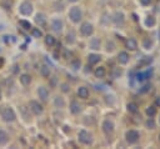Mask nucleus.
I'll return each instance as SVG.
<instances>
[{
  "mask_svg": "<svg viewBox=\"0 0 160 149\" xmlns=\"http://www.w3.org/2000/svg\"><path fill=\"white\" fill-rule=\"evenodd\" d=\"M100 59H102V55L100 54H96V53H91V54L88 55V63L89 64H98Z\"/></svg>",
  "mask_w": 160,
  "mask_h": 149,
  "instance_id": "nucleus-22",
  "label": "nucleus"
},
{
  "mask_svg": "<svg viewBox=\"0 0 160 149\" xmlns=\"http://www.w3.org/2000/svg\"><path fill=\"white\" fill-rule=\"evenodd\" d=\"M110 20L115 24V25L121 26V25H124V23H125V14L123 13V11H120V10L115 11V13L110 16Z\"/></svg>",
  "mask_w": 160,
  "mask_h": 149,
  "instance_id": "nucleus-8",
  "label": "nucleus"
},
{
  "mask_svg": "<svg viewBox=\"0 0 160 149\" xmlns=\"http://www.w3.org/2000/svg\"><path fill=\"white\" fill-rule=\"evenodd\" d=\"M70 68L74 70V72H78V70H80V68H81V61H80L79 59H74L71 60L70 63Z\"/></svg>",
  "mask_w": 160,
  "mask_h": 149,
  "instance_id": "nucleus-29",
  "label": "nucleus"
},
{
  "mask_svg": "<svg viewBox=\"0 0 160 149\" xmlns=\"http://www.w3.org/2000/svg\"><path fill=\"white\" fill-rule=\"evenodd\" d=\"M36 93H38V97H39V99H40L41 102H48V99H49V90H48L46 86H44V85L38 86Z\"/></svg>",
  "mask_w": 160,
  "mask_h": 149,
  "instance_id": "nucleus-11",
  "label": "nucleus"
},
{
  "mask_svg": "<svg viewBox=\"0 0 160 149\" xmlns=\"http://www.w3.org/2000/svg\"><path fill=\"white\" fill-rule=\"evenodd\" d=\"M50 28H51V30L54 33L61 34L63 30H64V22H63L60 18H54V19H51V22H50Z\"/></svg>",
  "mask_w": 160,
  "mask_h": 149,
  "instance_id": "nucleus-6",
  "label": "nucleus"
},
{
  "mask_svg": "<svg viewBox=\"0 0 160 149\" xmlns=\"http://www.w3.org/2000/svg\"><path fill=\"white\" fill-rule=\"evenodd\" d=\"M78 139H79L80 143L84 144V146H91L93 142H94V136H93V134L90 133L89 130H86V129L79 130Z\"/></svg>",
  "mask_w": 160,
  "mask_h": 149,
  "instance_id": "nucleus-2",
  "label": "nucleus"
},
{
  "mask_svg": "<svg viewBox=\"0 0 160 149\" xmlns=\"http://www.w3.org/2000/svg\"><path fill=\"white\" fill-rule=\"evenodd\" d=\"M145 114L148 115V118H153L154 115L157 114V108H155V107H153V105L148 107V108L145 109Z\"/></svg>",
  "mask_w": 160,
  "mask_h": 149,
  "instance_id": "nucleus-32",
  "label": "nucleus"
},
{
  "mask_svg": "<svg viewBox=\"0 0 160 149\" xmlns=\"http://www.w3.org/2000/svg\"><path fill=\"white\" fill-rule=\"evenodd\" d=\"M1 118L4 122L6 123H13L16 120V114L13 108H10V107H6V108H4L1 110Z\"/></svg>",
  "mask_w": 160,
  "mask_h": 149,
  "instance_id": "nucleus-4",
  "label": "nucleus"
},
{
  "mask_svg": "<svg viewBox=\"0 0 160 149\" xmlns=\"http://www.w3.org/2000/svg\"><path fill=\"white\" fill-rule=\"evenodd\" d=\"M150 89H151V84H150V83H146V84H144L141 88H139V93H140V94L149 93Z\"/></svg>",
  "mask_w": 160,
  "mask_h": 149,
  "instance_id": "nucleus-34",
  "label": "nucleus"
},
{
  "mask_svg": "<svg viewBox=\"0 0 160 149\" xmlns=\"http://www.w3.org/2000/svg\"><path fill=\"white\" fill-rule=\"evenodd\" d=\"M89 48L91 49V50H100V48H102V41H100L99 38H96V36H94V38H91L89 40Z\"/></svg>",
  "mask_w": 160,
  "mask_h": 149,
  "instance_id": "nucleus-13",
  "label": "nucleus"
},
{
  "mask_svg": "<svg viewBox=\"0 0 160 149\" xmlns=\"http://www.w3.org/2000/svg\"><path fill=\"white\" fill-rule=\"evenodd\" d=\"M19 111H20L22 118L24 119L25 122H30L31 120V115H30V113H29V108H26L25 105H22L19 108Z\"/></svg>",
  "mask_w": 160,
  "mask_h": 149,
  "instance_id": "nucleus-15",
  "label": "nucleus"
},
{
  "mask_svg": "<svg viewBox=\"0 0 160 149\" xmlns=\"http://www.w3.org/2000/svg\"><path fill=\"white\" fill-rule=\"evenodd\" d=\"M31 35H33V38H36V39H39V38H43V31H41V29L39 28H31Z\"/></svg>",
  "mask_w": 160,
  "mask_h": 149,
  "instance_id": "nucleus-31",
  "label": "nucleus"
},
{
  "mask_svg": "<svg viewBox=\"0 0 160 149\" xmlns=\"http://www.w3.org/2000/svg\"><path fill=\"white\" fill-rule=\"evenodd\" d=\"M121 75H123V70H121V68H114L111 70L113 79H119V78H121Z\"/></svg>",
  "mask_w": 160,
  "mask_h": 149,
  "instance_id": "nucleus-30",
  "label": "nucleus"
},
{
  "mask_svg": "<svg viewBox=\"0 0 160 149\" xmlns=\"http://www.w3.org/2000/svg\"><path fill=\"white\" fill-rule=\"evenodd\" d=\"M102 129H103V132L105 134H111L113 132H114V129H115V123L111 120V119H105V120L103 122V124H102Z\"/></svg>",
  "mask_w": 160,
  "mask_h": 149,
  "instance_id": "nucleus-10",
  "label": "nucleus"
},
{
  "mask_svg": "<svg viewBox=\"0 0 160 149\" xmlns=\"http://www.w3.org/2000/svg\"><path fill=\"white\" fill-rule=\"evenodd\" d=\"M1 97H3V94H1V90H0V100H1Z\"/></svg>",
  "mask_w": 160,
  "mask_h": 149,
  "instance_id": "nucleus-43",
  "label": "nucleus"
},
{
  "mask_svg": "<svg viewBox=\"0 0 160 149\" xmlns=\"http://www.w3.org/2000/svg\"><path fill=\"white\" fill-rule=\"evenodd\" d=\"M139 3L141 6H149L151 4V0H139Z\"/></svg>",
  "mask_w": 160,
  "mask_h": 149,
  "instance_id": "nucleus-39",
  "label": "nucleus"
},
{
  "mask_svg": "<svg viewBox=\"0 0 160 149\" xmlns=\"http://www.w3.org/2000/svg\"><path fill=\"white\" fill-rule=\"evenodd\" d=\"M155 25H157V19H155L153 15L145 16V19H144V26L145 28L151 29V28H154Z\"/></svg>",
  "mask_w": 160,
  "mask_h": 149,
  "instance_id": "nucleus-16",
  "label": "nucleus"
},
{
  "mask_svg": "<svg viewBox=\"0 0 160 149\" xmlns=\"http://www.w3.org/2000/svg\"><path fill=\"white\" fill-rule=\"evenodd\" d=\"M55 83H56V78L53 77V78H51V86H53V88L55 86Z\"/></svg>",
  "mask_w": 160,
  "mask_h": 149,
  "instance_id": "nucleus-41",
  "label": "nucleus"
},
{
  "mask_svg": "<svg viewBox=\"0 0 160 149\" xmlns=\"http://www.w3.org/2000/svg\"><path fill=\"white\" fill-rule=\"evenodd\" d=\"M65 41L68 43L69 45H73L75 41H77V34L73 31V30H70L68 34H66V36H65Z\"/></svg>",
  "mask_w": 160,
  "mask_h": 149,
  "instance_id": "nucleus-25",
  "label": "nucleus"
},
{
  "mask_svg": "<svg viewBox=\"0 0 160 149\" xmlns=\"http://www.w3.org/2000/svg\"><path fill=\"white\" fill-rule=\"evenodd\" d=\"M145 127L148 128V129H155V127H157V123L153 118H148V120L145 122Z\"/></svg>",
  "mask_w": 160,
  "mask_h": 149,
  "instance_id": "nucleus-35",
  "label": "nucleus"
},
{
  "mask_svg": "<svg viewBox=\"0 0 160 149\" xmlns=\"http://www.w3.org/2000/svg\"><path fill=\"white\" fill-rule=\"evenodd\" d=\"M39 72H40V75L44 77V78H49L50 75H51V68H50L48 64H43V65H41L40 69H39Z\"/></svg>",
  "mask_w": 160,
  "mask_h": 149,
  "instance_id": "nucleus-20",
  "label": "nucleus"
},
{
  "mask_svg": "<svg viewBox=\"0 0 160 149\" xmlns=\"http://www.w3.org/2000/svg\"><path fill=\"white\" fill-rule=\"evenodd\" d=\"M116 59H118V63H119L120 65H126L130 61V55H129L128 52L123 50V52H120L119 54H118Z\"/></svg>",
  "mask_w": 160,
  "mask_h": 149,
  "instance_id": "nucleus-12",
  "label": "nucleus"
},
{
  "mask_svg": "<svg viewBox=\"0 0 160 149\" xmlns=\"http://www.w3.org/2000/svg\"><path fill=\"white\" fill-rule=\"evenodd\" d=\"M66 1H69V3H73V4H75V3H78L79 0H66Z\"/></svg>",
  "mask_w": 160,
  "mask_h": 149,
  "instance_id": "nucleus-42",
  "label": "nucleus"
},
{
  "mask_svg": "<svg viewBox=\"0 0 160 149\" xmlns=\"http://www.w3.org/2000/svg\"><path fill=\"white\" fill-rule=\"evenodd\" d=\"M126 109H128L129 113L134 114V113H136V111H138L139 107H138V104L135 102H130V103H128V105H126Z\"/></svg>",
  "mask_w": 160,
  "mask_h": 149,
  "instance_id": "nucleus-28",
  "label": "nucleus"
},
{
  "mask_svg": "<svg viewBox=\"0 0 160 149\" xmlns=\"http://www.w3.org/2000/svg\"><path fill=\"white\" fill-rule=\"evenodd\" d=\"M141 47L144 50H151L154 47V43H153V40H151L150 38H144L141 41Z\"/></svg>",
  "mask_w": 160,
  "mask_h": 149,
  "instance_id": "nucleus-23",
  "label": "nucleus"
},
{
  "mask_svg": "<svg viewBox=\"0 0 160 149\" xmlns=\"http://www.w3.org/2000/svg\"><path fill=\"white\" fill-rule=\"evenodd\" d=\"M35 23H36L39 26H44V25H46V23H48L46 15H45L44 13H38V14L35 15Z\"/></svg>",
  "mask_w": 160,
  "mask_h": 149,
  "instance_id": "nucleus-17",
  "label": "nucleus"
},
{
  "mask_svg": "<svg viewBox=\"0 0 160 149\" xmlns=\"http://www.w3.org/2000/svg\"><path fill=\"white\" fill-rule=\"evenodd\" d=\"M20 26H23V29H25V30H29V29H31V24L26 22V20H20L19 22Z\"/></svg>",
  "mask_w": 160,
  "mask_h": 149,
  "instance_id": "nucleus-36",
  "label": "nucleus"
},
{
  "mask_svg": "<svg viewBox=\"0 0 160 149\" xmlns=\"http://www.w3.org/2000/svg\"><path fill=\"white\" fill-rule=\"evenodd\" d=\"M125 47H126V49H129L130 52H134L138 49V41L134 38H129L125 43Z\"/></svg>",
  "mask_w": 160,
  "mask_h": 149,
  "instance_id": "nucleus-21",
  "label": "nucleus"
},
{
  "mask_svg": "<svg viewBox=\"0 0 160 149\" xmlns=\"http://www.w3.org/2000/svg\"><path fill=\"white\" fill-rule=\"evenodd\" d=\"M77 94H78V97L79 98H81V99H88L89 98V89L86 88V86H79L78 90H77Z\"/></svg>",
  "mask_w": 160,
  "mask_h": 149,
  "instance_id": "nucleus-19",
  "label": "nucleus"
},
{
  "mask_svg": "<svg viewBox=\"0 0 160 149\" xmlns=\"http://www.w3.org/2000/svg\"><path fill=\"white\" fill-rule=\"evenodd\" d=\"M140 139V133L135 129H129L125 132V140L129 144H135Z\"/></svg>",
  "mask_w": 160,
  "mask_h": 149,
  "instance_id": "nucleus-5",
  "label": "nucleus"
},
{
  "mask_svg": "<svg viewBox=\"0 0 160 149\" xmlns=\"http://www.w3.org/2000/svg\"><path fill=\"white\" fill-rule=\"evenodd\" d=\"M33 10H34V8H33V4L29 3V1H23L22 4L19 5V13L22 15H31L33 14Z\"/></svg>",
  "mask_w": 160,
  "mask_h": 149,
  "instance_id": "nucleus-9",
  "label": "nucleus"
},
{
  "mask_svg": "<svg viewBox=\"0 0 160 149\" xmlns=\"http://www.w3.org/2000/svg\"><path fill=\"white\" fill-rule=\"evenodd\" d=\"M68 15H69L70 22L73 24H79V23H81V20H83V10L80 6H77V5L71 6L69 9Z\"/></svg>",
  "mask_w": 160,
  "mask_h": 149,
  "instance_id": "nucleus-1",
  "label": "nucleus"
},
{
  "mask_svg": "<svg viewBox=\"0 0 160 149\" xmlns=\"http://www.w3.org/2000/svg\"><path fill=\"white\" fill-rule=\"evenodd\" d=\"M55 38H54L53 35H46L45 36V44L48 45V47H53V45H55Z\"/></svg>",
  "mask_w": 160,
  "mask_h": 149,
  "instance_id": "nucleus-33",
  "label": "nucleus"
},
{
  "mask_svg": "<svg viewBox=\"0 0 160 149\" xmlns=\"http://www.w3.org/2000/svg\"><path fill=\"white\" fill-rule=\"evenodd\" d=\"M159 140H160V134H159Z\"/></svg>",
  "mask_w": 160,
  "mask_h": 149,
  "instance_id": "nucleus-44",
  "label": "nucleus"
},
{
  "mask_svg": "<svg viewBox=\"0 0 160 149\" xmlns=\"http://www.w3.org/2000/svg\"><path fill=\"white\" fill-rule=\"evenodd\" d=\"M155 105L160 107V95H159V97H157V99H155Z\"/></svg>",
  "mask_w": 160,
  "mask_h": 149,
  "instance_id": "nucleus-40",
  "label": "nucleus"
},
{
  "mask_svg": "<svg viewBox=\"0 0 160 149\" xmlns=\"http://www.w3.org/2000/svg\"><path fill=\"white\" fill-rule=\"evenodd\" d=\"M114 47H115L114 43H111V41L109 43V41H108V44H106V52H108V53H111L113 50H114Z\"/></svg>",
  "mask_w": 160,
  "mask_h": 149,
  "instance_id": "nucleus-38",
  "label": "nucleus"
},
{
  "mask_svg": "<svg viewBox=\"0 0 160 149\" xmlns=\"http://www.w3.org/2000/svg\"><path fill=\"white\" fill-rule=\"evenodd\" d=\"M19 80H20V83H22L23 85L28 86L31 83V77L29 75V74H22V75L19 77Z\"/></svg>",
  "mask_w": 160,
  "mask_h": 149,
  "instance_id": "nucleus-26",
  "label": "nucleus"
},
{
  "mask_svg": "<svg viewBox=\"0 0 160 149\" xmlns=\"http://www.w3.org/2000/svg\"><path fill=\"white\" fill-rule=\"evenodd\" d=\"M79 33L81 36H84V38H89V36L93 35V33H94V25L89 22H84V23L80 24Z\"/></svg>",
  "mask_w": 160,
  "mask_h": 149,
  "instance_id": "nucleus-3",
  "label": "nucleus"
},
{
  "mask_svg": "<svg viewBox=\"0 0 160 149\" xmlns=\"http://www.w3.org/2000/svg\"><path fill=\"white\" fill-rule=\"evenodd\" d=\"M69 110L71 114H79L80 111H81V105H80L77 100H73L69 104Z\"/></svg>",
  "mask_w": 160,
  "mask_h": 149,
  "instance_id": "nucleus-18",
  "label": "nucleus"
},
{
  "mask_svg": "<svg viewBox=\"0 0 160 149\" xmlns=\"http://www.w3.org/2000/svg\"><path fill=\"white\" fill-rule=\"evenodd\" d=\"M53 104L55 108L58 109H63L65 107V100H64V98L60 97V95H55L53 99Z\"/></svg>",
  "mask_w": 160,
  "mask_h": 149,
  "instance_id": "nucleus-14",
  "label": "nucleus"
},
{
  "mask_svg": "<svg viewBox=\"0 0 160 149\" xmlns=\"http://www.w3.org/2000/svg\"><path fill=\"white\" fill-rule=\"evenodd\" d=\"M29 109L34 115H41L44 113V107L40 104L39 100H30L29 102Z\"/></svg>",
  "mask_w": 160,
  "mask_h": 149,
  "instance_id": "nucleus-7",
  "label": "nucleus"
},
{
  "mask_svg": "<svg viewBox=\"0 0 160 149\" xmlns=\"http://www.w3.org/2000/svg\"><path fill=\"white\" fill-rule=\"evenodd\" d=\"M8 142H9V135H8V133L5 130L0 129V147L6 146Z\"/></svg>",
  "mask_w": 160,
  "mask_h": 149,
  "instance_id": "nucleus-24",
  "label": "nucleus"
},
{
  "mask_svg": "<svg viewBox=\"0 0 160 149\" xmlns=\"http://www.w3.org/2000/svg\"><path fill=\"white\" fill-rule=\"evenodd\" d=\"M60 90L63 93H69L70 92V85L68 83H61L60 84Z\"/></svg>",
  "mask_w": 160,
  "mask_h": 149,
  "instance_id": "nucleus-37",
  "label": "nucleus"
},
{
  "mask_svg": "<svg viewBox=\"0 0 160 149\" xmlns=\"http://www.w3.org/2000/svg\"><path fill=\"white\" fill-rule=\"evenodd\" d=\"M105 74H106V70H105L104 67H98V68H95V70H94V75H95V78H99V79L104 78Z\"/></svg>",
  "mask_w": 160,
  "mask_h": 149,
  "instance_id": "nucleus-27",
  "label": "nucleus"
}]
</instances>
